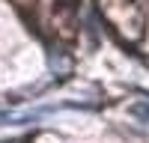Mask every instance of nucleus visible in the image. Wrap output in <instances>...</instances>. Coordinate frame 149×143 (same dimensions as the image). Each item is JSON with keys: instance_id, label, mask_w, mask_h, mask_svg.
<instances>
[{"instance_id": "1", "label": "nucleus", "mask_w": 149, "mask_h": 143, "mask_svg": "<svg viewBox=\"0 0 149 143\" xmlns=\"http://www.w3.org/2000/svg\"><path fill=\"white\" fill-rule=\"evenodd\" d=\"M131 113L137 116V119H143V122H149V101H137L131 107Z\"/></svg>"}, {"instance_id": "2", "label": "nucleus", "mask_w": 149, "mask_h": 143, "mask_svg": "<svg viewBox=\"0 0 149 143\" xmlns=\"http://www.w3.org/2000/svg\"><path fill=\"white\" fill-rule=\"evenodd\" d=\"M6 122H15V113L12 110H0V125H6Z\"/></svg>"}]
</instances>
